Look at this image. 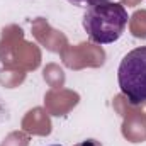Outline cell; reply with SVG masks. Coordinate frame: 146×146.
Instances as JSON below:
<instances>
[{
    "label": "cell",
    "instance_id": "obj_1",
    "mask_svg": "<svg viewBox=\"0 0 146 146\" xmlns=\"http://www.w3.org/2000/svg\"><path fill=\"white\" fill-rule=\"evenodd\" d=\"M127 10L119 2H104L88 7L83 15V29L88 39L97 44L115 42L127 26Z\"/></svg>",
    "mask_w": 146,
    "mask_h": 146
},
{
    "label": "cell",
    "instance_id": "obj_2",
    "mask_svg": "<svg viewBox=\"0 0 146 146\" xmlns=\"http://www.w3.org/2000/svg\"><path fill=\"white\" fill-rule=\"evenodd\" d=\"M117 83L131 104L146 102V46L131 49L119 63Z\"/></svg>",
    "mask_w": 146,
    "mask_h": 146
},
{
    "label": "cell",
    "instance_id": "obj_3",
    "mask_svg": "<svg viewBox=\"0 0 146 146\" xmlns=\"http://www.w3.org/2000/svg\"><path fill=\"white\" fill-rule=\"evenodd\" d=\"M68 2H72L73 5H78V7H94L104 2H110V0H68Z\"/></svg>",
    "mask_w": 146,
    "mask_h": 146
},
{
    "label": "cell",
    "instance_id": "obj_4",
    "mask_svg": "<svg viewBox=\"0 0 146 146\" xmlns=\"http://www.w3.org/2000/svg\"><path fill=\"white\" fill-rule=\"evenodd\" d=\"M49 146H63V145H49Z\"/></svg>",
    "mask_w": 146,
    "mask_h": 146
}]
</instances>
